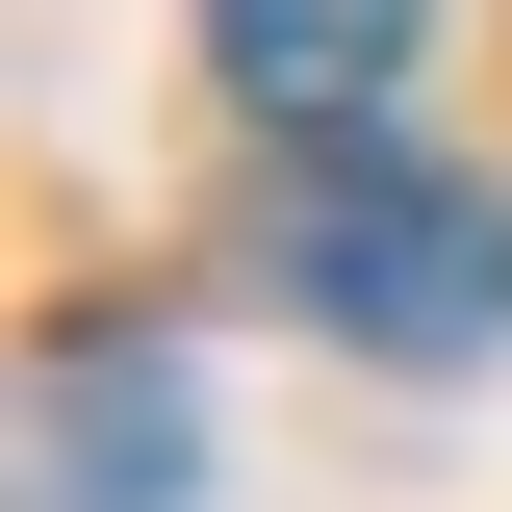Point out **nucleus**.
<instances>
[{
	"instance_id": "1",
	"label": "nucleus",
	"mask_w": 512,
	"mask_h": 512,
	"mask_svg": "<svg viewBox=\"0 0 512 512\" xmlns=\"http://www.w3.org/2000/svg\"><path fill=\"white\" fill-rule=\"evenodd\" d=\"M282 308L308 333H359V359H487L512 333V180H436V154H308V180H282Z\"/></svg>"
},
{
	"instance_id": "2",
	"label": "nucleus",
	"mask_w": 512,
	"mask_h": 512,
	"mask_svg": "<svg viewBox=\"0 0 512 512\" xmlns=\"http://www.w3.org/2000/svg\"><path fill=\"white\" fill-rule=\"evenodd\" d=\"M26 487L52 512H205V384L154 359V333H77V359L26 384Z\"/></svg>"
},
{
	"instance_id": "3",
	"label": "nucleus",
	"mask_w": 512,
	"mask_h": 512,
	"mask_svg": "<svg viewBox=\"0 0 512 512\" xmlns=\"http://www.w3.org/2000/svg\"><path fill=\"white\" fill-rule=\"evenodd\" d=\"M205 77H231L282 154H359V103L410 77V0H205Z\"/></svg>"
}]
</instances>
